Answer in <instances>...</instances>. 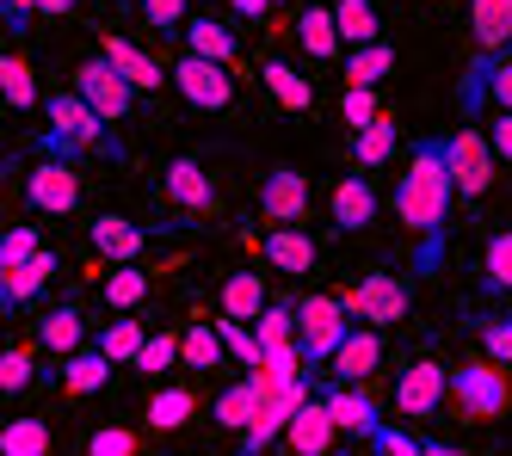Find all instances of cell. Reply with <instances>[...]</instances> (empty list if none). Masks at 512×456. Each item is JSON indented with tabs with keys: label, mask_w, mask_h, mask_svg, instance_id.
Wrapping results in <instances>:
<instances>
[{
	"label": "cell",
	"mask_w": 512,
	"mask_h": 456,
	"mask_svg": "<svg viewBox=\"0 0 512 456\" xmlns=\"http://www.w3.org/2000/svg\"><path fill=\"white\" fill-rule=\"evenodd\" d=\"M334 432H340V420H334V407H327V395H309L284 438H290V456H327L334 450Z\"/></svg>",
	"instance_id": "obj_12"
},
{
	"label": "cell",
	"mask_w": 512,
	"mask_h": 456,
	"mask_svg": "<svg viewBox=\"0 0 512 456\" xmlns=\"http://www.w3.org/2000/svg\"><path fill=\"white\" fill-rule=\"evenodd\" d=\"M167 74H173L179 99L198 105V111H229V105H235V74H229V62H210V56L186 50Z\"/></svg>",
	"instance_id": "obj_5"
},
{
	"label": "cell",
	"mask_w": 512,
	"mask_h": 456,
	"mask_svg": "<svg viewBox=\"0 0 512 456\" xmlns=\"http://www.w3.org/2000/svg\"><path fill=\"white\" fill-rule=\"evenodd\" d=\"M50 272H56V253H50V247H44L38 259H31V265H19V272H0V315L25 309V302L50 284Z\"/></svg>",
	"instance_id": "obj_20"
},
{
	"label": "cell",
	"mask_w": 512,
	"mask_h": 456,
	"mask_svg": "<svg viewBox=\"0 0 512 456\" xmlns=\"http://www.w3.org/2000/svg\"><path fill=\"white\" fill-rule=\"evenodd\" d=\"M192 407H198V395H192L186 383H161L155 401H149V426H155V432H179V426L192 420Z\"/></svg>",
	"instance_id": "obj_29"
},
{
	"label": "cell",
	"mask_w": 512,
	"mask_h": 456,
	"mask_svg": "<svg viewBox=\"0 0 512 456\" xmlns=\"http://www.w3.org/2000/svg\"><path fill=\"white\" fill-rule=\"evenodd\" d=\"M352 161H358V167H389V161H395V124H389V111H383L377 124L352 130Z\"/></svg>",
	"instance_id": "obj_30"
},
{
	"label": "cell",
	"mask_w": 512,
	"mask_h": 456,
	"mask_svg": "<svg viewBox=\"0 0 512 456\" xmlns=\"http://www.w3.org/2000/svg\"><path fill=\"white\" fill-rule=\"evenodd\" d=\"M167 198H173L179 210H210V204H216V185H210V173H204L192 155H179V161L167 167Z\"/></svg>",
	"instance_id": "obj_22"
},
{
	"label": "cell",
	"mask_w": 512,
	"mask_h": 456,
	"mask_svg": "<svg viewBox=\"0 0 512 456\" xmlns=\"http://www.w3.org/2000/svg\"><path fill=\"white\" fill-rule=\"evenodd\" d=\"M75 7H81V0H38L44 19H62V13H75Z\"/></svg>",
	"instance_id": "obj_53"
},
{
	"label": "cell",
	"mask_w": 512,
	"mask_h": 456,
	"mask_svg": "<svg viewBox=\"0 0 512 456\" xmlns=\"http://www.w3.org/2000/svg\"><path fill=\"white\" fill-rule=\"evenodd\" d=\"M371 450L377 456H426V438H408L401 426H377L371 432Z\"/></svg>",
	"instance_id": "obj_47"
},
{
	"label": "cell",
	"mask_w": 512,
	"mask_h": 456,
	"mask_svg": "<svg viewBox=\"0 0 512 456\" xmlns=\"http://www.w3.org/2000/svg\"><path fill=\"white\" fill-rule=\"evenodd\" d=\"M260 346H266V352L297 346V309H290V302H266V315H260Z\"/></svg>",
	"instance_id": "obj_40"
},
{
	"label": "cell",
	"mask_w": 512,
	"mask_h": 456,
	"mask_svg": "<svg viewBox=\"0 0 512 456\" xmlns=\"http://www.w3.org/2000/svg\"><path fill=\"white\" fill-rule=\"evenodd\" d=\"M223 358H229L223 327H216V321H192L186 327V370H216Z\"/></svg>",
	"instance_id": "obj_32"
},
{
	"label": "cell",
	"mask_w": 512,
	"mask_h": 456,
	"mask_svg": "<svg viewBox=\"0 0 512 456\" xmlns=\"http://www.w3.org/2000/svg\"><path fill=\"white\" fill-rule=\"evenodd\" d=\"M87 456H136V432L130 426H99L87 438Z\"/></svg>",
	"instance_id": "obj_46"
},
{
	"label": "cell",
	"mask_w": 512,
	"mask_h": 456,
	"mask_svg": "<svg viewBox=\"0 0 512 456\" xmlns=\"http://www.w3.org/2000/svg\"><path fill=\"white\" fill-rule=\"evenodd\" d=\"M99 56L112 62V68L124 74V81H130L136 93H161V81H173V74H161V62H155L149 50H142V44H130V37H112V31H105Z\"/></svg>",
	"instance_id": "obj_15"
},
{
	"label": "cell",
	"mask_w": 512,
	"mask_h": 456,
	"mask_svg": "<svg viewBox=\"0 0 512 456\" xmlns=\"http://www.w3.org/2000/svg\"><path fill=\"white\" fill-rule=\"evenodd\" d=\"M451 401L469 420H500L512 407V383H506V364L482 358V364H457L451 370Z\"/></svg>",
	"instance_id": "obj_4"
},
{
	"label": "cell",
	"mask_w": 512,
	"mask_h": 456,
	"mask_svg": "<svg viewBox=\"0 0 512 456\" xmlns=\"http://www.w3.org/2000/svg\"><path fill=\"white\" fill-rule=\"evenodd\" d=\"M315 259H321V247L303 235L297 222H278L272 235H266V265H278V272H290V278L315 272Z\"/></svg>",
	"instance_id": "obj_19"
},
{
	"label": "cell",
	"mask_w": 512,
	"mask_h": 456,
	"mask_svg": "<svg viewBox=\"0 0 512 456\" xmlns=\"http://www.w3.org/2000/svg\"><path fill=\"white\" fill-rule=\"evenodd\" d=\"M87 241H93V253H99V259H112V265H136V259H142V241H149V235H142L130 216H99V222L87 228Z\"/></svg>",
	"instance_id": "obj_18"
},
{
	"label": "cell",
	"mask_w": 512,
	"mask_h": 456,
	"mask_svg": "<svg viewBox=\"0 0 512 456\" xmlns=\"http://www.w3.org/2000/svg\"><path fill=\"white\" fill-rule=\"evenodd\" d=\"M0 19H7V31H13V37H25V31H31V19H38V0H0Z\"/></svg>",
	"instance_id": "obj_50"
},
{
	"label": "cell",
	"mask_w": 512,
	"mask_h": 456,
	"mask_svg": "<svg viewBox=\"0 0 512 456\" xmlns=\"http://www.w3.org/2000/svg\"><path fill=\"white\" fill-rule=\"evenodd\" d=\"M346 333H352L346 296H303L297 302V352H303L309 376H321L327 364H334V352L346 346Z\"/></svg>",
	"instance_id": "obj_3"
},
{
	"label": "cell",
	"mask_w": 512,
	"mask_h": 456,
	"mask_svg": "<svg viewBox=\"0 0 512 456\" xmlns=\"http://www.w3.org/2000/svg\"><path fill=\"white\" fill-rule=\"evenodd\" d=\"M469 25H475V44L500 56L512 44V0H469Z\"/></svg>",
	"instance_id": "obj_23"
},
{
	"label": "cell",
	"mask_w": 512,
	"mask_h": 456,
	"mask_svg": "<svg viewBox=\"0 0 512 456\" xmlns=\"http://www.w3.org/2000/svg\"><path fill=\"white\" fill-rule=\"evenodd\" d=\"M75 87H81V99L99 111L105 124H124L130 111H136V87L124 81V74L105 62V56H87L81 68H75Z\"/></svg>",
	"instance_id": "obj_6"
},
{
	"label": "cell",
	"mask_w": 512,
	"mask_h": 456,
	"mask_svg": "<svg viewBox=\"0 0 512 456\" xmlns=\"http://www.w3.org/2000/svg\"><path fill=\"white\" fill-rule=\"evenodd\" d=\"M445 161H451V179H457V198H482L494 185V142L482 130H457L445 136Z\"/></svg>",
	"instance_id": "obj_7"
},
{
	"label": "cell",
	"mask_w": 512,
	"mask_h": 456,
	"mask_svg": "<svg viewBox=\"0 0 512 456\" xmlns=\"http://www.w3.org/2000/svg\"><path fill=\"white\" fill-rule=\"evenodd\" d=\"M482 284L494 296L512 290V228H494V235H488V247H482Z\"/></svg>",
	"instance_id": "obj_34"
},
{
	"label": "cell",
	"mask_w": 512,
	"mask_h": 456,
	"mask_svg": "<svg viewBox=\"0 0 512 456\" xmlns=\"http://www.w3.org/2000/svg\"><path fill=\"white\" fill-rule=\"evenodd\" d=\"M0 93H7V105L13 111H31V105H38V74H31V62L25 56H0Z\"/></svg>",
	"instance_id": "obj_33"
},
{
	"label": "cell",
	"mask_w": 512,
	"mask_h": 456,
	"mask_svg": "<svg viewBox=\"0 0 512 456\" xmlns=\"http://www.w3.org/2000/svg\"><path fill=\"white\" fill-rule=\"evenodd\" d=\"M297 44H303L315 62L340 56V44H346V37H340V19H334V7H315V0H309V7L297 13Z\"/></svg>",
	"instance_id": "obj_21"
},
{
	"label": "cell",
	"mask_w": 512,
	"mask_h": 456,
	"mask_svg": "<svg viewBox=\"0 0 512 456\" xmlns=\"http://www.w3.org/2000/svg\"><path fill=\"white\" fill-rule=\"evenodd\" d=\"M327 210H334V228H340V235L371 228V222H377V192H371V179H364V173H346V179L334 185V198H327Z\"/></svg>",
	"instance_id": "obj_16"
},
{
	"label": "cell",
	"mask_w": 512,
	"mask_h": 456,
	"mask_svg": "<svg viewBox=\"0 0 512 456\" xmlns=\"http://www.w3.org/2000/svg\"><path fill=\"white\" fill-rule=\"evenodd\" d=\"M142 321H105V333H99V352L112 358V364H136V352H142Z\"/></svg>",
	"instance_id": "obj_39"
},
{
	"label": "cell",
	"mask_w": 512,
	"mask_h": 456,
	"mask_svg": "<svg viewBox=\"0 0 512 456\" xmlns=\"http://www.w3.org/2000/svg\"><path fill=\"white\" fill-rule=\"evenodd\" d=\"M494 111H512V56H494V81H488Z\"/></svg>",
	"instance_id": "obj_49"
},
{
	"label": "cell",
	"mask_w": 512,
	"mask_h": 456,
	"mask_svg": "<svg viewBox=\"0 0 512 456\" xmlns=\"http://www.w3.org/2000/svg\"><path fill=\"white\" fill-rule=\"evenodd\" d=\"M0 456H50V426L44 420H13L0 432Z\"/></svg>",
	"instance_id": "obj_38"
},
{
	"label": "cell",
	"mask_w": 512,
	"mask_h": 456,
	"mask_svg": "<svg viewBox=\"0 0 512 456\" xmlns=\"http://www.w3.org/2000/svg\"><path fill=\"white\" fill-rule=\"evenodd\" d=\"M334 19H340V37H346V44H377V37H383L371 0H334Z\"/></svg>",
	"instance_id": "obj_36"
},
{
	"label": "cell",
	"mask_w": 512,
	"mask_h": 456,
	"mask_svg": "<svg viewBox=\"0 0 512 456\" xmlns=\"http://www.w3.org/2000/svg\"><path fill=\"white\" fill-rule=\"evenodd\" d=\"M38 253H44L38 228H31V222H19V228H7V241H0V272H19V265H31Z\"/></svg>",
	"instance_id": "obj_41"
},
{
	"label": "cell",
	"mask_w": 512,
	"mask_h": 456,
	"mask_svg": "<svg viewBox=\"0 0 512 456\" xmlns=\"http://www.w3.org/2000/svg\"><path fill=\"white\" fill-rule=\"evenodd\" d=\"M44 118H50V130H44V155H56V161H75L81 148H112L118 155V142L105 136V118L81 99V87H68V93H50V105H44Z\"/></svg>",
	"instance_id": "obj_2"
},
{
	"label": "cell",
	"mask_w": 512,
	"mask_h": 456,
	"mask_svg": "<svg viewBox=\"0 0 512 456\" xmlns=\"http://www.w3.org/2000/svg\"><path fill=\"white\" fill-rule=\"evenodd\" d=\"M260 210H266V222H303L309 216V173L272 167L260 179Z\"/></svg>",
	"instance_id": "obj_11"
},
{
	"label": "cell",
	"mask_w": 512,
	"mask_h": 456,
	"mask_svg": "<svg viewBox=\"0 0 512 456\" xmlns=\"http://www.w3.org/2000/svg\"><path fill=\"white\" fill-rule=\"evenodd\" d=\"M266 284H260V272H235L229 284H223V315H235V321H260L266 315Z\"/></svg>",
	"instance_id": "obj_28"
},
{
	"label": "cell",
	"mask_w": 512,
	"mask_h": 456,
	"mask_svg": "<svg viewBox=\"0 0 512 456\" xmlns=\"http://www.w3.org/2000/svg\"><path fill=\"white\" fill-rule=\"evenodd\" d=\"M25 198H31V210H44V216H68L81 204V173L68 161H56V155H44L38 167L25 173Z\"/></svg>",
	"instance_id": "obj_9"
},
{
	"label": "cell",
	"mask_w": 512,
	"mask_h": 456,
	"mask_svg": "<svg viewBox=\"0 0 512 456\" xmlns=\"http://www.w3.org/2000/svg\"><path fill=\"white\" fill-rule=\"evenodd\" d=\"M0 389H7V395L31 389V346H7V352H0Z\"/></svg>",
	"instance_id": "obj_45"
},
{
	"label": "cell",
	"mask_w": 512,
	"mask_h": 456,
	"mask_svg": "<svg viewBox=\"0 0 512 456\" xmlns=\"http://www.w3.org/2000/svg\"><path fill=\"white\" fill-rule=\"evenodd\" d=\"M266 87H272V99L284 105V111H315V81L309 74H297L290 62H278V56H266Z\"/></svg>",
	"instance_id": "obj_25"
},
{
	"label": "cell",
	"mask_w": 512,
	"mask_h": 456,
	"mask_svg": "<svg viewBox=\"0 0 512 456\" xmlns=\"http://www.w3.org/2000/svg\"><path fill=\"white\" fill-rule=\"evenodd\" d=\"M445 395H451V370L432 364V358L408 364V370H401V383H395V407L408 413V420H432V413L445 407Z\"/></svg>",
	"instance_id": "obj_10"
},
{
	"label": "cell",
	"mask_w": 512,
	"mask_h": 456,
	"mask_svg": "<svg viewBox=\"0 0 512 456\" xmlns=\"http://www.w3.org/2000/svg\"><path fill=\"white\" fill-rule=\"evenodd\" d=\"M377 364H383V333L377 327H352L346 346L334 352V364H327L321 376H327V383H364Z\"/></svg>",
	"instance_id": "obj_14"
},
{
	"label": "cell",
	"mask_w": 512,
	"mask_h": 456,
	"mask_svg": "<svg viewBox=\"0 0 512 456\" xmlns=\"http://www.w3.org/2000/svg\"><path fill=\"white\" fill-rule=\"evenodd\" d=\"M179 37H186V50H198V56H210V62H235V56H241L235 31L216 25L210 13H204V19H186V31H179Z\"/></svg>",
	"instance_id": "obj_26"
},
{
	"label": "cell",
	"mask_w": 512,
	"mask_h": 456,
	"mask_svg": "<svg viewBox=\"0 0 512 456\" xmlns=\"http://www.w3.org/2000/svg\"><path fill=\"white\" fill-rule=\"evenodd\" d=\"M457 204V179H451V161H445V142H420L408 173L395 185V216L426 241V259L420 265H438V247H445V216Z\"/></svg>",
	"instance_id": "obj_1"
},
{
	"label": "cell",
	"mask_w": 512,
	"mask_h": 456,
	"mask_svg": "<svg viewBox=\"0 0 512 456\" xmlns=\"http://www.w3.org/2000/svg\"><path fill=\"white\" fill-rule=\"evenodd\" d=\"M229 7H235L241 19H266V13L278 7V0H229Z\"/></svg>",
	"instance_id": "obj_52"
},
{
	"label": "cell",
	"mask_w": 512,
	"mask_h": 456,
	"mask_svg": "<svg viewBox=\"0 0 512 456\" xmlns=\"http://www.w3.org/2000/svg\"><path fill=\"white\" fill-rule=\"evenodd\" d=\"M346 309H352V321L389 327V321L408 315V284H401L395 272H364V278L346 290Z\"/></svg>",
	"instance_id": "obj_8"
},
{
	"label": "cell",
	"mask_w": 512,
	"mask_h": 456,
	"mask_svg": "<svg viewBox=\"0 0 512 456\" xmlns=\"http://www.w3.org/2000/svg\"><path fill=\"white\" fill-rule=\"evenodd\" d=\"M321 395H327V407H334L340 432H352V438H364V444H371V432L383 426V420H377V401H371V395H364L358 383H321Z\"/></svg>",
	"instance_id": "obj_17"
},
{
	"label": "cell",
	"mask_w": 512,
	"mask_h": 456,
	"mask_svg": "<svg viewBox=\"0 0 512 456\" xmlns=\"http://www.w3.org/2000/svg\"><path fill=\"white\" fill-rule=\"evenodd\" d=\"M340 118H346L352 130L377 124V118H383V105H377V87H346V93H340Z\"/></svg>",
	"instance_id": "obj_44"
},
{
	"label": "cell",
	"mask_w": 512,
	"mask_h": 456,
	"mask_svg": "<svg viewBox=\"0 0 512 456\" xmlns=\"http://www.w3.org/2000/svg\"><path fill=\"white\" fill-rule=\"evenodd\" d=\"M99 296H105V309H136V302L149 296V272H136V265H112L105 284H99Z\"/></svg>",
	"instance_id": "obj_35"
},
{
	"label": "cell",
	"mask_w": 512,
	"mask_h": 456,
	"mask_svg": "<svg viewBox=\"0 0 512 456\" xmlns=\"http://www.w3.org/2000/svg\"><path fill=\"white\" fill-rule=\"evenodd\" d=\"M105 383H112V358H105L99 346H93V352L81 346V352L62 358V389H68V395H99Z\"/></svg>",
	"instance_id": "obj_24"
},
{
	"label": "cell",
	"mask_w": 512,
	"mask_h": 456,
	"mask_svg": "<svg viewBox=\"0 0 512 456\" xmlns=\"http://www.w3.org/2000/svg\"><path fill=\"white\" fill-rule=\"evenodd\" d=\"M216 327H223V346L247 364V370H260L266 364V346H260V333H247V321H235V315H223V321H216Z\"/></svg>",
	"instance_id": "obj_43"
},
{
	"label": "cell",
	"mask_w": 512,
	"mask_h": 456,
	"mask_svg": "<svg viewBox=\"0 0 512 456\" xmlns=\"http://www.w3.org/2000/svg\"><path fill=\"white\" fill-rule=\"evenodd\" d=\"M389 68H395V50L383 44V37H377V44H352V56H346V87H377Z\"/></svg>",
	"instance_id": "obj_31"
},
{
	"label": "cell",
	"mask_w": 512,
	"mask_h": 456,
	"mask_svg": "<svg viewBox=\"0 0 512 456\" xmlns=\"http://www.w3.org/2000/svg\"><path fill=\"white\" fill-rule=\"evenodd\" d=\"M488 142H494V155L512 167V111H494V124H488Z\"/></svg>",
	"instance_id": "obj_51"
},
{
	"label": "cell",
	"mask_w": 512,
	"mask_h": 456,
	"mask_svg": "<svg viewBox=\"0 0 512 456\" xmlns=\"http://www.w3.org/2000/svg\"><path fill=\"white\" fill-rule=\"evenodd\" d=\"M38 346L56 352V358L81 352V309H75V302H62V309H50V315L38 321Z\"/></svg>",
	"instance_id": "obj_27"
},
{
	"label": "cell",
	"mask_w": 512,
	"mask_h": 456,
	"mask_svg": "<svg viewBox=\"0 0 512 456\" xmlns=\"http://www.w3.org/2000/svg\"><path fill=\"white\" fill-rule=\"evenodd\" d=\"M173 364H186V333H149V339H142L136 370L161 376V370H173Z\"/></svg>",
	"instance_id": "obj_37"
},
{
	"label": "cell",
	"mask_w": 512,
	"mask_h": 456,
	"mask_svg": "<svg viewBox=\"0 0 512 456\" xmlns=\"http://www.w3.org/2000/svg\"><path fill=\"white\" fill-rule=\"evenodd\" d=\"M272 395H266V383L260 376H241V383H229L223 395H216V407H210V426H223V432H247L253 420H260V407H266Z\"/></svg>",
	"instance_id": "obj_13"
},
{
	"label": "cell",
	"mask_w": 512,
	"mask_h": 456,
	"mask_svg": "<svg viewBox=\"0 0 512 456\" xmlns=\"http://www.w3.org/2000/svg\"><path fill=\"white\" fill-rule=\"evenodd\" d=\"M475 339H482V358L512 364V315H482L475 321Z\"/></svg>",
	"instance_id": "obj_42"
},
{
	"label": "cell",
	"mask_w": 512,
	"mask_h": 456,
	"mask_svg": "<svg viewBox=\"0 0 512 456\" xmlns=\"http://www.w3.org/2000/svg\"><path fill=\"white\" fill-rule=\"evenodd\" d=\"M142 19L155 31H186V0H142Z\"/></svg>",
	"instance_id": "obj_48"
}]
</instances>
